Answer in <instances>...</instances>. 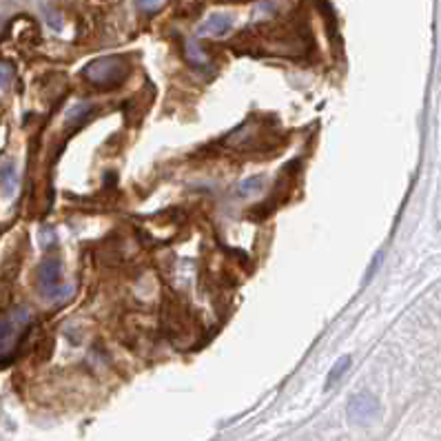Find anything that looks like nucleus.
Wrapping results in <instances>:
<instances>
[{
  "label": "nucleus",
  "instance_id": "nucleus-1",
  "mask_svg": "<svg viewBox=\"0 0 441 441\" xmlns=\"http://www.w3.org/2000/svg\"><path fill=\"white\" fill-rule=\"evenodd\" d=\"M82 73H85V78L89 82H94L96 87L109 89L127 78L129 65L125 63V58H120V56H104V58L94 60L91 65H87Z\"/></svg>",
  "mask_w": 441,
  "mask_h": 441
},
{
  "label": "nucleus",
  "instance_id": "nucleus-2",
  "mask_svg": "<svg viewBox=\"0 0 441 441\" xmlns=\"http://www.w3.org/2000/svg\"><path fill=\"white\" fill-rule=\"evenodd\" d=\"M60 278H63V264H60V260H56V257H49V260H44L38 266V284H40V293L44 299L63 302L73 293V288L69 284L60 282Z\"/></svg>",
  "mask_w": 441,
  "mask_h": 441
},
{
  "label": "nucleus",
  "instance_id": "nucleus-3",
  "mask_svg": "<svg viewBox=\"0 0 441 441\" xmlns=\"http://www.w3.org/2000/svg\"><path fill=\"white\" fill-rule=\"evenodd\" d=\"M379 410H382V406H379V399L373 392H355L353 397L348 399L346 417L355 426H366L377 419Z\"/></svg>",
  "mask_w": 441,
  "mask_h": 441
},
{
  "label": "nucleus",
  "instance_id": "nucleus-4",
  "mask_svg": "<svg viewBox=\"0 0 441 441\" xmlns=\"http://www.w3.org/2000/svg\"><path fill=\"white\" fill-rule=\"evenodd\" d=\"M233 29V18L229 13H211L206 16V20L200 25V36H213V38H220V36H226Z\"/></svg>",
  "mask_w": 441,
  "mask_h": 441
},
{
  "label": "nucleus",
  "instance_id": "nucleus-5",
  "mask_svg": "<svg viewBox=\"0 0 441 441\" xmlns=\"http://www.w3.org/2000/svg\"><path fill=\"white\" fill-rule=\"evenodd\" d=\"M18 191V169L11 158L0 160V193L5 197H13Z\"/></svg>",
  "mask_w": 441,
  "mask_h": 441
},
{
  "label": "nucleus",
  "instance_id": "nucleus-6",
  "mask_svg": "<svg viewBox=\"0 0 441 441\" xmlns=\"http://www.w3.org/2000/svg\"><path fill=\"white\" fill-rule=\"evenodd\" d=\"M91 113H94V104H91V102H78V104H73L71 109L65 113V127L67 129L80 127Z\"/></svg>",
  "mask_w": 441,
  "mask_h": 441
},
{
  "label": "nucleus",
  "instance_id": "nucleus-7",
  "mask_svg": "<svg viewBox=\"0 0 441 441\" xmlns=\"http://www.w3.org/2000/svg\"><path fill=\"white\" fill-rule=\"evenodd\" d=\"M187 60H189V65H191V67L200 69V71H206V69L211 67L206 54L202 51L200 44L193 42V40H191V42H187Z\"/></svg>",
  "mask_w": 441,
  "mask_h": 441
},
{
  "label": "nucleus",
  "instance_id": "nucleus-8",
  "mask_svg": "<svg viewBox=\"0 0 441 441\" xmlns=\"http://www.w3.org/2000/svg\"><path fill=\"white\" fill-rule=\"evenodd\" d=\"M264 187V178H249L244 182H240L237 189H235V197H240V200H247V197H253L262 191Z\"/></svg>",
  "mask_w": 441,
  "mask_h": 441
},
{
  "label": "nucleus",
  "instance_id": "nucleus-9",
  "mask_svg": "<svg viewBox=\"0 0 441 441\" xmlns=\"http://www.w3.org/2000/svg\"><path fill=\"white\" fill-rule=\"evenodd\" d=\"M348 368H351V357H348V355L340 357V359L335 361V366L330 368V373H328V377H326V386H324V388L330 390V388L335 386V384L340 382V379L344 377V373H346Z\"/></svg>",
  "mask_w": 441,
  "mask_h": 441
},
{
  "label": "nucleus",
  "instance_id": "nucleus-10",
  "mask_svg": "<svg viewBox=\"0 0 441 441\" xmlns=\"http://www.w3.org/2000/svg\"><path fill=\"white\" fill-rule=\"evenodd\" d=\"M13 335H16V324L11 322V319H0V353L5 351V348L11 344Z\"/></svg>",
  "mask_w": 441,
  "mask_h": 441
},
{
  "label": "nucleus",
  "instance_id": "nucleus-11",
  "mask_svg": "<svg viewBox=\"0 0 441 441\" xmlns=\"http://www.w3.org/2000/svg\"><path fill=\"white\" fill-rule=\"evenodd\" d=\"M44 18H47V23L51 25V29H56V32L60 27H63V18H60L54 9H44Z\"/></svg>",
  "mask_w": 441,
  "mask_h": 441
},
{
  "label": "nucleus",
  "instance_id": "nucleus-12",
  "mask_svg": "<svg viewBox=\"0 0 441 441\" xmlns=\"http://www.w3.org/2000/svg\"><path fill=\"white\" fill-rule=\"evenodd\" d=\"M11 322L16 324V326H23L29 322V311L27 309H18V311H13L11 313Z\"/></svg>",
  "mask_w": 441,
  "mask_h": 441
},
{
  "label": "nucleus",
  "instance_id": "nucleus-13",
  "mask_svg": "<svg viewBox=\"0 0 441 441\" xmlns=\"http://www.w3.org/2000/svg\"><path fill=\"white\" fill-rule=\"evenodd\" d=\"M160 3L162 0H135V5H138L142 11H154V9L160 7Z\"/></svg>",
  "mask_w": 441,
  "mask_h": 441
},
{
  "label": "nucleus",
  "instance_id": "nucleus-14",
  "mask_svg": "<svg viewBox=\"0 0 441 441\" xmlns=\"http://www.w3.org/2000/svg\"><path fill=\"white\" fill-rule=\"evenodd\" d=\"M13 78V73L7 65H0V87H7Z\"/></svg>",
  "mask_w": 441,
  "mask_h": 441
},
{
  "label": "nucleus",
  "instance_id": "nucleus-15",
  "mask_svg": "<svg viewBox=\"0 0 441 441\" xmlns=\"http://www.w3.org/2000/svg\"><path fill=\"white\" fill-rule=\"evenodd\" d=\"M40 242H42V247H44V249L51 247V244H54V231H51V229H42V231H40Z\"/></svg>",
  "mask_w": 441,
  "mask_h": 441
}]
</instances>
